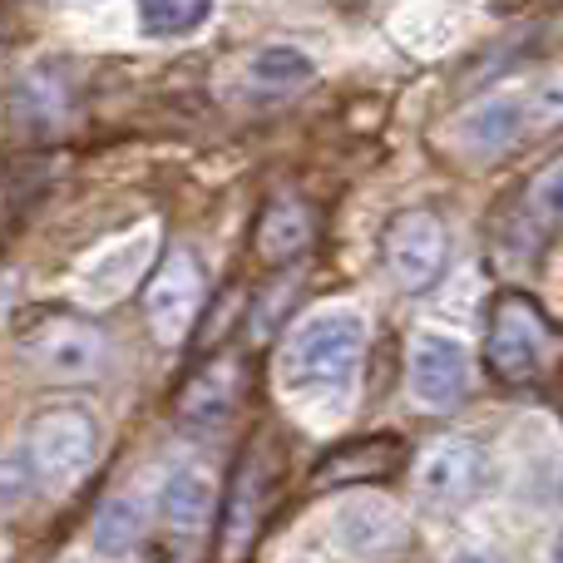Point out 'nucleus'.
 Masks as SVG:
<instances>
[{
  "label": "nucleus",
  "instance_id": "9b49d317",
  "mask_svg": "<svg viewBox=\"0 0 563 563\" xmlns=\"http://www.w3.org/2000/svg\"><path fill=\"white\" fill-rule=\"evenodd\" d=\"M243 361L238 356H213L203 361V366L194 371V376L184 380V390H178V426L198 430V435H208V430L228 426L238 410V400H243Z\"/></svg>",
  "mask_w": 563,
  "mask_h": 563
},
{
  "label": "nucleus",
  "instance_id": "f03ea898",
  "mask_svg": "<svg viewBox=\"0 0 563 563\" xmlns=\"http://www.w3.org/2000/svg\"><path fill=\"white\" fill-rule=\"evenodd\" d=\"M277 479H282V455H277L273 435H253L243 445V455H238L228 495H223L218 549H223L228 563L247 559V549H253L257 529H263V519H267V505H273V495H277Z\"/></svg>",
  "mask_w": 563,
  "mask_h": 563
},
{
  "label": "nucleus",
  "instance_id": "423d86ee",
  "mask_svg": "<svg viewBox=\"0 0 563 563\" xmlns=\"http://www.w3.org/2000/svg\"><path fill=\"white\" fill-rule=\"evenodd\" d=\"M544 346H549V327L525 297H499L495 317H489V341L485 356L489 371L509 386H529L544 366Z\"/></svg>",
  "mask_w": 563,
  "mask_h": 563
},
{
  "label": "nucleus",
  "instance_id": "9d476101",
  "mask_svg": "<svg viewBox=\"0 0 563 563\" xmlns=\"http://www.w3.org/2000/svg\"><path fill=\"white\" fill-rule=\"evenodd\" d=\"M410 396L426 410H450L460 406V396L470 390V356L455 336L445 331H420L410 341Z\"/></svg>",
  "mask_w": 563,
  "mask_h": 563
},
{
  "label": "nucleus",
  "instance_id": "4468645a",
  "mask_svg": "<svg viewBox=\"0 0 563 563\" xmlns=\"http://www.w3.org/2000/svg\"><path fill=\"white\" fill-rule=\"evenodd\" d=\"M311 238H317V208L307 203V198L297 194H277L273 203L263 208V218H257L253 228V247L263 263H291V257H301L311 247Z\"/></svg>",
  "mask_w": 563,
  "mask_h": 563
},
{
  "label": "nucleus",
  "instance_id": "f257e3e1",
  "mask_svg": "<svg viewBox=\"0 0 563 563\" xmlns=\"http://www.w3.org/2000/svg\"><path fill=\"white\" fill-rule=\"evenodd\" d=\"M366 356V321L351 307L307 317L282 346V380L291 390H341L356 380Z\"/></svg>",
  "mask_w": 563,
  "mask_h": 563
},
{
  "label": "nucleus",
  "instance_id": "4be33fe9",
  "mask_svg": "<svg viewBox=\"0 0 563 563\" xmlns=\"http://www.w3.org/2000/svg\"><path fill=\"white\" fill-rule=\"evenodd\" d=\"M534 104H539V124H554V119H563V59L549 69L544 79H539Z\"/></svg>",
  "mask_w": 563,
  "mask_h": 563
},
{
  "label": "nucleus",
  "instance_id": "f3484780",
  "mask_svg": "<svg viewBox=\"0 0 563 563\" xmlns=\"http://www.w3.org/2000/svg\"><path fill=\"white\" fill-rule=\"evenodd\" d=\"M65 114H69V89L55 69H35L15 89V124L30 129V134H49Z\"/></svg>",
  "mask_w": 563,
  "mask_h": 563
},
{
  "label": "nucleus",
  "instance_id": "a211bd4d",
  "mask_svg": "<svg viewBox=\"0 0 563 563\" xmlns=\"http://www.w3.org/2000/svg\"><path fill=\"white\" fill-rule=\"evenodd\" d=\"M525 124H529L525 104H519L515 95H499V99H485V104H479L475 114L465 119V139L475 148H485V154H495V148L519 144Z\"/></svg>",
  "mask_w": 563,
  "mask_h": 563
},
{
  "label": "nucleus",
  "instance_id": "6ab92c4d",
  "mask_svg": "<svg viewBox=\"0 0 563 563\" xmlns=\"http://www.w3.org/2000/svg\"><path fill=\"white\" fill-rule=\"evenodd\" d=\"M213 10V0H139V25L154 40H174L198 30Z\"/></svg>",
  "mask_w": 563,
  "mask_h": 563
},
{
  "label": "nucleus",
  "instance_id": "7ed1b4c3",
  "mask_svg": "<svg viewBox=\"0 0 563 563\" xmlns=\"http://www.w3.org/2000/svg\"><path fill=\"white\" fill-rule=\"evenodd\" d=\"M95 416L79 406H55V410H40L35 426H30L25 440V460L35 470V479L45 489H75L79 479L95 470Z\"/></svg>",
  "mask_w": 563,
  "mask_h": 563
},
{
  "label": "nucleus",
  "instance_id": "393cba45",
  "mask_svg": "<svg viewBox=\"0 0 563 563\" xmlns=\"http://www.w3.org/2000/svg\"><path fill=\"white\" fill-rule=\"evenodd\" d=\"M559 495H563V485H559Z\"/></svg>",
  "mask_w": 563,
  "mask_h": 563
},
{
  "label": "nucleus",
  "instance_id": "20e7f679",
  "mask_svg": "<svg viewBox=\"0 0 563 563\" xmlns=\"http://www.w3.org/2000/svg\"><path fill=\"white\" fill-rule=\"evenodd\" d=\"M559 218H563V158H554L549 168H539V174L519 188V198L509 203V213L499 218L495 263L509 267V273L529 267L539 253H544L549 238H554Z\"/></svg>",
  "mask_w": 563,
  "mask_h": 563
},
{
  "label": "nucleus",
  "instance_id": "6e6552de",
  "mask_svg": "<svg viewBox=\"0 0 563 563\" xmlns=\"http://www.w3.org/2000/svg\"><path fill=\"white\" fill-rule=\"evenodd\" d=\"M445 253H450L445 223L435 213H426V208H410L386 228V273L400 291L435 287L440 273H445Z\"/></svg>",
  "mask_w": 563,
  "mask_h": 563
},
{
  "label": "nucleus",
  "instance_id": "1a4fd4ad",
  "mask_svg": "<svg viewBox=\"0 0 563 563\" xmlns=\"http://www.w3.org/2000/svg\"><path fill=\"white\" fill-rule=\"evenodd\" d=\"M485 485V450L465 435H445L420 455L416 465V489L426 505L435 509H460L479 495Z\"/></svg>",
  "mask_w": 563,
  "mask_h": 563
},
{
  "label": "nucleus",
  "instance_id": "dca6fc26",
  "mask_svg": "<svg viewBox=\"0 0 563 563\" xmlns=\"http://www.w3.org/2000/svg\"><path fill=\"white\" fill-rule=\"evenodd\" d=\"M148 253H154V228H144V233H134L124 247H114V253H104L95 263V273L85 277V291L95 301H114V297H124L129 287H134L139 277H144V267H148Z\"/></svg>",
  "mask_w": 563,
  "mask_h": 563
},
{
  "label": "nucleus",
  "instance_id": "5701e85b",
  "mask_svg": "<svg viewBox=\"0 0 563 563\" xmlns=\"http://www.w3.org/2000/svg\"><path fill=\"white\" fill-rule=\"evenodd\" d=\"M455 563H489L485 554H465V559H455Z\"/></svg>",
  "mask_w": 563,
  "mask_h": 563
},
{
  "label": "nucleus",
  "instance_id": "aec40b11",
  "mask_svg": "<svg viewBox=\"0 0 563 563\" xmlns=\"http://www.w3.org/2000/svg\"><path fill=\"white\" fill-rule=\"evenodd\" d=\"M247 75H253L263 89H291V85H307V79L317 75V65H311V55L297 45H267L253 55Z\"/></svg>",
  "mask_w": 563,
  "mask_h": 563
},
{
  "label": "nucleus",
  "instance_id": "b1692460",
  "mask_svg": "<svg viewBox=\"0 0 563 563\" xmlns=\"http://www.w3.org/2000/svg\"><path fill=\"white\" fill-rule=\"evenodd\" d=\"M554 563H563V534H559V544H554Z\"/></svg>",
  "mask_w": 563,
  "mask_h": 563
},
{
  "label": "nucleus",
  "instance_id": "ddd939ff",
  "mask_svg": "<svg viewBox=\"0 0 563 563\" xmlns=\"http://www.w3.org/2000/svg\"><path fill=\"white\" fill-rule=\"evenodd\" d=\"M406 465V440L400 435H361L336 445L327 460L317 465L311 485L317 489H346V485H371V479H386Z\"/></svg>",
  "mask_w": 563,
  "mask_h": 563
},
{
  "label": "nucleus",
  "instance_id": "412c9836",
  "mask_svg": "<svg viewBox=\"0 0 563 563\" xmlns=\"http://www.w3.org/2000/svg\"><path fill=\"white\" fill-rule=\"evenodd\" d=\"M139 534H144V515H139V505L129 495H114L104 509H99V519H95L99 554H129V549L139 544Z\"/></svg>",
  "mask_w": 563,
  "mask_h": 563
},
{
  "label": "nucleus",
  "instance_id": "39448f33",
  "mask_svg": "<svg viewBox=\"0 0 563 563\" xmlns=\"http://www.w3.org/2000/svg\"><path fill=\"white\" fill-rule=\"evenodd\" d=\"M203 297H208V282H203L198 253L194 247H174L144 287V321L158 346H184L198 311H203Z\"/></svg>",
  "mask_w": 563,
  "mask_h": 563
},
{
  "label": "nucleus",
  "instance_id": "0eeeda50",
  "mask_svg": "<svg viewBox=\"0 0 563 563\" xmlns=\"http://www.w3.org/2000/svg\"><path fill=\"white\" fill-rule=\"evenodd\" d=\"M25 356L49 380H89L104 366V331L85 317H45L25 331Z\"/></svg>",
  "mask_w": 563,
  "mask_h": 563
},
{
  "label": "nucleus",
  "instance_id": "2eb2a0df",
  "mask_svg": "<svg viewBox=\"0 0 563 563\" xmlns=\"http://www.w3.org/2000/svg\"><path fill=\"white\" fill-rule=\"evenodd\" d=\"M213 509H218V485H213V475L198 465L174 470V475L164 479V489H158V519H164L174 534H198V529L213 519Z\"/></svg>",
  "mask_w": 563,
  "mask_h": 563
},
{
  "label": "nucleus",
  "instance_id": "f8f14e48",
  "mask_svg": "<svg viewBox=\"0 0 563 563\" xmlns=\"http://www.w3.org/2000/svg\"><path fill=\"white\" fill-rule=\"evenodd\" d=\"M336 539L351 559H396L410 544V525L386 499H346L336 515Z\"/></svg>",
  "mask_w": 563,
  "mask_h": 563
}]
</instances>
